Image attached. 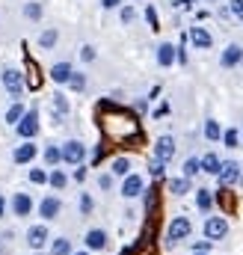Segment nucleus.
<instances>
[{"label": "nucleus", "instance_id": "nucleus-1", "mask_svg": "<svg viewBox=\"0 0 243 255\" xmlns=\"http://www.w3.org/2000/svg\"><path fill=\"white\" fill-rule=\"evenodd\" d=\"M0 83H3V89L9 92L12 101H21V95H24V89H27V80H24V74H21L18 68L3 65V71H0Z\"/></svg>", "mask_w": 243, "mask_h": 255}, {"label": "nucleus", "instance_id": "nucleus-2", "mask_svg": "<svg viewBox=\"0 0 243 255\" xmlns=\"http://www.w3.org/2000/svg\"><path fill=\"white\" fill-rule=\"evenodd\" d=\"M193 235V223H190V217H172V223H169V229H166V247H175V244H181Z\"/></svg>", "mask_w": 243, "mask_h": 255}, {"label": "nucleus", "instance_id": "nucleus-3", "mask_svg": "<svg viewBox=\"0 0 243 255\" xmlns=\"http://www.w3.org/2000/svg\"><path fill=\"white\" fill-rule=\"evenodd\" d=\"M86 154H89V148H86L80 139H65V142L60 145V160H62V163H68V166L83 163V160H86Z\"/></svg>", "mask_w": 243, "mask_h": 255}, {"label": "nucleus", "instance_id": "nucleus-4", "mask_svg": "<svg viewBox=\"0 0 243 255\" xmlns=\"http://www.w3.org/2000/svg\"><path fill=\"white\" fill-rule=\"evenodd\" d=\"M24 241H27V247H30L33 253H42V250L51 244V229H48V223H36V226H30L27 235H24Z\"/></svg>", "mask_w": 243, "mask_h": 255}, {"label": "nucleus", "instance_id": "nucleus-5", "mask_svg": "<svg viewBox=\"0 0 243 255\" xmlns=\"http://www.w3.org/2000/svg\"><path fill=\"white\" fill-rule=\"evenodd\" d=\"M15 133H18L21 139H36V133H39V110H36V107L24 110V116H21L18 125H15Z\"/></svg>", "mask_w": 243, "mask_h": 255}, {"label": "nucleus", "instance_id": "nucleus-6", "mask_svg": "<svg viewBox=\"0 0 243 255\" xmlns=\"http://www.w3.org/2000/svg\"><path fill=\"white\" fill-rule=\"evenodd\" d=\"M36 157H39V145H36L33 139H21V142L12 148V163H15V166H30Z\"/></svg>", "mask_w": 243, "mask_h": 255}, {"label": "nucleus", "instance_id": "nucleus-7", "mask_svg": "<svg viewBox=\"0 0 243 255\" xmlns=\"http://www.w3.org/2000/svg\"><path fill=\"white\" fill-rule=\"evenodd\" d=\"M202 235H205L208 241H226V235H229V220H226V217H208L205 226H202Z\"/></svg>", "mask_w": 243, "mask_h": 255}, {"label": "nucleus", "instance_id": "nucleus-8", "mask_svg": "<svg viewBox=\"0 0 243 255\" xmlns=\"http://www.w3.org/2000/svg\"><path fill=\"white\" fill-rule=\"evenodd\" d=\"M33 196L30 193H24V190H18V193H12V199H9V211H12V217H30L33 214Z\"/></svg>", "mask_w": 243, "mask_h": 255}, {"label": "nucleus", "instance_id": "nucleus-9", "mask_svg": "<svg viewBox=\"0 0 243 255\" xmlns=\"http://www.w3.org/2000/svg\"><path fill=\"white\" fill-rule=\"evenodd\" d=\"M122 196L124 199H136V196H142L145 193V178L139 175V172H127L124 178H122Z\"/></svg>", "mask_w": 243, "mask_h": 255}, {"label": "nucleus", "instance_id": "nucleus-10", "mask_svg": "<svg viewBox=\"0 0 243 255\" xmlns=\"http://www.w3.org/2000/svg\"><path fill=\"white\" fill-rule=\"evenodd\" d=\"M107 244H110V238H107L104 229H89V232L83 235V247H86L89 253H104Z\"/></svg>", "mask_w": 243, "mask_h": 255}, {"label": "nucleus", "instance_id": "nucleus-11", "mask_svg": "<svg viewBox=\"0 0 243 255\" xmlns=\"http://www.w3.org/2000/svg\"><path fill=\"white\" fill-rule=\"evenodd\" d=\"M60 214H62V199L60 196H45V199L39 202V217H42L45 223L57 220Z\"/></svg>", "mask_w": 243, "mask_h": 255}, {"label": "nucleus", "instance_id": "nucleus-12", "mask_svg": "<svg viewBox=\"0 0 243 255\" xmlns=\"http://www.w3.org/2000/svg\"><path fill=\"white\" fill-rule=\"evenodd\" d=\"M190 45L196 51H211L214 48V36L208 27H190Z\"/></svg>", "mask_w": 243, "mask_h": 255}, {"label": "nucleus", "instance_id": "nucleus-13", "mask_svg": "<svg viewBox=\"0 0 243 255\" xmlns=\"http://www.w3.org/2000/svg\"><path fill=\"white\" fill-rule=\"evenodd\" d=\"M217 178H220V184H223V187L238 184V181H241V163H238V160H226V163L220 166Z\"/></svg>", "mask_w": 243, "mask_h": 255}, {"label": "nucleus", "instance_id": "nucleus-14", "mask_svg": "<svg viewBox=\"0 0 243 255\" xmlns=\"http://www.w3.org/2000/svg\"><path fill=\"white\" fill-rule=\"evenodd\" d=\"M154 157L163 160V163H169V160L175 157V139H172L169 133L157 136V142H154Z\"/></svg>", "mask_w": 243, "mask_h": 255}, {"label": "nucleus", "instance_id": "nucleus-15", "mask_svg": "<svg viewBox=\"0 0 243 255\" xmlns=\"http://www.w3.org/2000/svg\"><path fill=\"white\" fill-rule=\"evenodd\" d=\"M220 65L223 68H238V65H243V48L241 45H226V51L220 54Z\"/></svg>", "mask_w": 243, "mask_h": 255}, {"label": "nucleus", "instance_id": "nucleus-16", "mask_svg": "<svg viewBox=\"0 0 243 255\" xmlns=\"http://www.w3.org/2000/svg\"><path fill=\"white\" fill-rule=\"evenodd\" d=\"M51 107H54V122H57V125L71 113V101H68L62 92H54V95H51Z\"/></svg>", "mask_w": 243, "mask_h": 255}, {"label": "nucleus", "instance_id": "nucleus-17", "mask_svg": "<svg viewBox=\"0 0 243 255\" xmlns=\"http://www.w3.org/2000/svg\"><path fill=\"white\" fill-rule=\"evenodd\" d=\"M71 71H74V65L68 63V60H60V63L51 65V80H54L57 86H65L68 77H71Z\"/></svg>", "mask_w": 243, "mask_h": 255}, {"label": "nucleus", "instance_id": "nucleus-18", "mask_svg": "<svg viewBox=\"0 0 243 255\" xmlns=\"http://www.w3.org/2000/svg\"><path fill=\"white\" fill-rule=\"evenodd\" d=\"M175 45H169V42H160L157 45V54H154V60H157V65L160 68H169V65H175Z\"/></svg>", "mask_w": 243, "mask_h": 255}, {"label": "nucleus", "instance_id": "nucleus-19", "mask_svg": "<svg viewBox=\"0 0 243 255\" xmlns=\"http://www.w3.org/2000/svg\"><path fill=\"white\" fill-rule=\"evenodd\" d=\"M36 42H39V48H42V51H54V48H57V42H60V30H57V27H48V30H42V33H39V39H36Z\"/></svg>", "mask_w": 243, "mask_h": 255}, {"label": "nucleus", "instance_id": "nucleus-20", "mask_svg": "<svg viewBox=\"0 0 243 255\" xmlns=\"http://www.w3.org/2000/svg\"><path fill=\"white\" fill-rule=\"evenodd\" d=\"M220 166H223V160H220V154H214V151H208V154H202V157H199V169H202V172H208V175H217V172H220Z\"/></svg>", "mask_w": 243, "mask_h": 255}, {"label": "nucleus", "instance_id": "nucleus-21", "mask_svg": "<svg viewBox=\"0 0 243 255\" xmlns=\"http://www.w3.org/2000/svg\"><path fill=\"white\" fill-rule=\"evenodd\" d=\"M21 12H24V18H27V21H33V24H36V21H42V15H45V6H42L39 0H27V3L21 6Z\"/></svg>", "mask_w": 243, "mask_h": 255}, {"label": "nucleus", "instance_id": "nucleus-22", "mask_svg": "<svg viewBox=\"0 0 243 255\" xmlns=\"http://www.w3.org/2000/svg\"><path fill=\"white\" fill-rule=\"evenodd\" d=\"M48 187H54V190H65V187H68V175H65V169H57V166L48 169Z\"/></svg>", "mask_w": 243, "mask_h": 255}, {"label": "nucleus", "instance_id": "nucleus-23", "mask_svg": "<svg viewBox=\"0 0 243 255\" xmlns=\"http://www.w3.org/2000/svg\"><path fill=\"white\" fill-rule=\"evenodd\" d=\"M48 253H51V255H71V253H74V247H71V241H68V238H51Z\"/></svg>", "mask_w": 243, "mask_h": 255}, {"label": "nucleus", "instance_id": "nucleus-24", "mask_svg": "<svg viewBox=\"0 0 243 255\" xmlns=\"http://www.w3.org/2000/svg\"><path fill=\"white\" fill-rule=\"evenodd\" d=\"M190 190H193V178H187V175L169 178V193H172V196H187Z\"/></svg>", "mask_w": 243, "mask_h": 255}, {"label": "nucleus", "instance_id": "nucleus-25", "mask_svg": "<svg viewBox=\"0 0 243 255\" xmlns=\"http://www.w3.org/2000/svg\"><path fill=\"white\" fill-rule=\"evenodd\" d=\"M196 208L202 211V214H211V208H214V193L211 190H196Z\"/></svg>", "mask_w": 243, "mask_h": 255}, {"label": "nucleus", "instance_id": "nucleus-26", "mask_svg": "<svg viewBox=\"0 0 243 255\" xmlns=\"http://www.w3.org/2000/svg\"><path fill=\"white\" fill-rule=\"evenodd\" d=\"M24 110H27V107H24L21 101H12V104H9V110H6V125L15 128V125H18V119L24 116Z\"/></svg>", "mask_w": 243, "mask_h": 255}, {"label": "nucleus", "instance_id": "nucleus-27", "mask_svg": "<svg viewBox=\"0 0 243 255\" xmlns=\"http://www.w3.org/2000/svg\"><path fill=\"white\" fill-rule=\"evenodd\" d=\"M110 172H113L116 178H124V175L130 172V157H116V160L110 163Z\"/></svg>", "mask_w": 243, "mask_h": 255}, {"label": "nucleus", "instance_id": "nucleus-28", "mask_svg": "<svg viewBox=\"0 0 243 255\" xmlns=\"http://www.w3.org/2000/svg\"><path fill=\"white\" fill-rule=\"evenodd\" d=\"M220 136H223L220 122H217V119H208V122H205V139H208V142H217Z\"/></svg>", "mask_w": 243, "mask_h": 255}, {"label": "nucleus", "instance_id": "nucleus-29", "mask_svg": "<svg viewBox=\"0 0 243 255\" xmlns=\"http://www.w3.org/2000/svg\"><path fill=\"white\" fill-rule=\"evenodd\" d=\"M71 92H83L86 89V74L83 71H71V77H68V83H65Z\"/></svg>", "mask_w": 243, "mask_h": 255}, {"label": "nucleus", "instance_id": "nucleus-30", "mask_svg": "<svg viewBox=\"0 0 243 255\" xmlns=\"http://www.w3.org/2000/svg\"><path fill=\"white\" fill-rule=\"evenodd\" d=\"M220 139L226 142V148H238V145H241V130H238V128H229V130H223Z\"/></svg>", "mask_w": 243, "mask_h": 255}, {"label": "nucleus", "instance_id": "nucleus-31", "mask_svg": "<svg viewBox=\"0 0 243 255\" xmlns=\"http://www.w3.org/2000/svg\"><path fill=\"white\" fill-rule=\"evenodd\" d=\"M77 208H80V214H83V217H92V211H95V199H92L89 193H80Z\"/></svg>", "mask_w": 243, "mask_h": 255}, {"label": "nucleus", "instance_id": "nucleus-32", "mask_svg": "<svg viewBox=\"0 0 243 255\" xmlns=\"http://www.w3.org/2000/svg\"><path fill=\"white\" fill-rule=\"evenodd\" d=\"M42 157H45V163L48 166H60V145H45V151H42Z\"/></svg>", "mask_w": 243, "mask_h": 255}, {"label": "nucleus", "instance_id": "nucleus-33", "mask_svg": "<svg viewBox=\"0 0 243 255\" xmlns=\"http://www.w3.org/2000/svg\"><path fill=\"white\" fill-rule=\"evenodd\" d=\"M27 178H30V184H48V169H42V166H33L30 172H27Z\"/></svg>", "mask_w": 243, "mask_h": 255}, {"label": "nucleus", "instance_id": "nucleus-34", "mask_svg": "<svg viewBox=\"0 0 243 255\" xmlns=\"http://www.w3.org/2000/svg\"><path fill=\"white\" fill-rule=\"evenodd\" d=\"M202 169H199V157H187L181 166V175H187V178H196Z\"/></svg>", "mask_w": 243, "mask_h": 255}, {"label": "nucleus", "instance_id": "nucleus-35", "mask_svg": "<svg viewBox=\"0 0 243 255\" xmlns=\"http://www.w3.org/2000/svg\"><path fill=\"white\" fill-rule=\"evenodd\" d=\"M119 21L122 24H133L136 21V9L127 3V6H119Z\"/></svg>", "mask_w": 243, "mask_h": 255}, {"label": "nucleus", "instance_id": "nucleus-36", "mask_svg": "<svg viewBox=\"0 0 243 255\" xmlns=\"http://www.w3.org/2000/svg\"><path fill=\"white\" fill-rule=\"evenodd\" d=\"M148 172H151V178H163V175H166V163L154 157V160L148 163Z\"/></svg>", "mask_w": 243, "mask_h": 255}, {"label": "nucleus", "instance_id": "nucleus-37", "mask_svg": "<svg viewBox=\"0 0 243 255\" xmlns=\"http://www.w3.org/2000/svg\"><path fill=\"white\" fill-rule=\"evenodd\" d=\"M145 21L151 30H160V18H157V9L154 6H145Z\"/></svg>", "mask_w": 243, "mask_h": 255}, {"label": "nucleus", "instance_id": "nucleus-38", "mask_svg": "<svg viewBox=\"0 0 243 255\" xmlns=\"http://www.w3.org/2000/svg\"><path fill=\"white\" fill-rule=\"evenodd\" d=\"M113 184H116V175H113V172L98 175V187H101V190H113Z\"/></svg>", "mask_w": 243, "mask_h": 255}, {"label": "nucleus", "instance_id": "nucleus-39", "mask_svg": "<svg viewBox=\"0 0 243 255\" xmlns=\"http://www.w3.org/2000/svg\"><path fill=\"white\" fill-rule=\"evenodd\" d=\"M229 15H235L238 21H243V0H229Z\"/></svg>", "mask_w": 243, "mask_h": 255}, {"label": "nucleus", "instance_id": "nucleus-40", "mask_svg": "<svg viewBox=\"0 0 243 255\" xmlns=\"http://www.w3.org/2000/svg\"><path fill=\"white\" fill-rule=\"evenodd\" d=\"M95 57H98V54H95L92 45H83V48H80V60H83V63H92Z\"/></svg>", "mask_w": 243, "mask_h": 255}, {"label": "nucleus", "instance_id": "nucleus-41", "mask_svg": "<svg viewBox=\"0 0 243 255\" xmlns=\"http://www.w3.org/2000/svg\"><path fill=\"white\" fill-rule=\"evenodd\" d=\"M86 175H89V169H86L83 163H77V169H74V175H71V178H74L77 184H83V181H86Z\"/></svg>", "mask_w": 243, "mask_h": 255}, {"label": "nucleus", "instance_id": "nucleus-42", "mask_svg": "<svg viewBox=\"0 0 243 255\" xmlns=\"http://www.w3.org/2000/svg\"><path fill=\"white\" fill-rule=\"evenodd\" d=\"M211 247H214V241L205 238V241H196V244H193V253H211Z\"/></svg>", "mask_w": 243, "mask_h": 255}, {"label": "nucleus", "instance_id": "nucleus-43", "mask_svg": "<svg viewBox=\"0 0 243 255\" xmlns=\"http://www.w3.org/2000/svg\"><path fill=\"white\" fill-rule=\"evenodd\" d=\"M6 214H9V199H6V196L0 193V220H3Z\"/></svg>", "mask_w": 243, "mask_h": 255}, {"label": "nucleus", "instance_id": "nucleus-44", "mask_svg": "<svg viewBox=\"0 0 243 255\" xmlns=\"http://www.w3.org/2000/svg\"><path fill=\"white\" fill-rule=\"evenodd\" d=\"M101 6H104V9L110 12V9H119V6H122V0H101Z\"/></svg>", "mask_w": 243, "mask_h": 255}, {"label": "nucleus", "instance_id": "nucleus-45", "mask_svg": "<svg viewBox=\"0 0 243 255\" xmlns=\"http://www.w3.org/2000/svg\"><path fill=\"white\" fill-rule=\"evenodd\" d=\"M6 244H9V241L0 235V255H9V247H6Z\"/></svg>", "mask_w": 243, "mask_h": 255}, {"label": "nucleus", "instance_id": "nucleus-46", "mask_svg": "<svg viewBox=\"0 0 243 255\" xmlns=\"http://www.w3.org/2000/svg\"><path fill=\"white\" fill-rule=\"evenodd\" d=\"M193 3H196V0H175V6H181V9H190Z\"/></svg>", "mask_w": 243, "mask_h": 255}, {"label": "nucleus", "instance_id": "nucleus-47", "mask_svg": "<svg viewBox=\"0 0 243 255\" xmlns=\"http://www.w3.org/2000/svg\"><path fill=\"white\" fill-rule=\"evenodd\" d=\"M71 255H92L89 250H80V253H71Z\"/></svg>", "mask_w": 243, "mask_h": 255}, {"label": "nucleus", "instance_id": "nucleus-48", "mask_svg": "<svg viewBox=\"0 0 243 255\" xmlns=\"http://www.w3.org/2000/svg\"><path fill=\"white\" fill-rule=\"evenodd\" d=\"M193 255H208V253H193Z\"/></svg>", "mask_w": 243, "mask_h": 255}, {"label": "nucleus", "instance_id": "nucleus-49", "mask_svg": "<svg viewBox=\"0 0 243 255\" xmlns=\"http://www.w3.org/2000/svg\"><path fill=\"white\" fill-rule=\"evenodd\" d=\"M208 3H217V0H208Z\"/></svg>", "mask_w": 243, "mask_h": 255}, {"label": "nucleus", "instance_id": "nucleus-50", "mask_svg": "<svg viewBox=\"0 0 243 255\" xmlns=\"http://www.w3.org/2000/svg\"><path fill=\"white\" fill-rule=\"evenodd\" d=\"M33 255H42V253H33Z\"/></svg>", "mask_w": 243, "mask_h": 255}, {"label": "nucleus", "instance_id": "nucleus-51", "mask_svg": "<svg viewBox=\"0 0 243 255\" xmlns=\"http://www.w3.org/2000/svg\"><path fill=\"white\" fill-rule=\"evenodd\" d=\"M241 139H243V130H241Z\"/></svg>", "mask_w": 243, "mask_h": 255}, {"label": "nucleus", "instance_id": "nucleus-52", "mask_svg": "<svg viewBox=\"0 0 243 255\" xmlns=\"http://www.w3.org/2000/svg\"><path fill=\"white\" fill-rule=\"evenodd\" d=\"M136 3H139V0H136Z\"/></svg>", "mask_w": 243, "mask_h": 255}]
</instances>
